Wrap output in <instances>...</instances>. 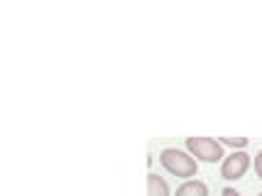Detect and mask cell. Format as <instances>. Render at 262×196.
I'll return each mask as SVG.
<instances>
[{"label": "cell", "instance_id": "cell-1", "mask_svg": "<svg viewBox=\"0 0 262 196\" xmlns=\"http://www.w3.org/2000/svg\"><path fill=\"white\" fill-rule=\"evenodd\" d=\"M160 162L169 174L182 177V179L196 177V169H199V164H196L194 157H191L189 152L177 150V147H164V150L160 152Z\"/></svg>", "mask_w": 262, "mask_h": 196}, {"label": "cell", "instance_id": "cell-7", "mask_svg": "<svg viewBox=\"0 0 262 196\" xmlns=\"http://www.w3.org/2000/svg\"><path fill=\"white\" fill-rule=\"evenodd\" d=\"M255 172H257V177L262 179V150L255 155Z\"/></svg>", "mask_w": 262, "mask_h": 196}, {"label": "cell", "instance_id": "cell-4", "mask_svg": "<svg viewBox=\"0 0 262 196\" xmlns=\"http://www.w3.org/2000/svg\"><path fill=\"white\" fill-rule=\"evenodd\" d=\"M174 196H208V186L201 179H186Z\"/></svg>", "mask_w": 262, "mask_h": 196}, {"label": "cell", "instance_id": "cell-3", "mask_svg": "<svg viewBox=\"0 0 262 196\" xmlns=\"http://www.w3.org/2000/svg\"><path fill=\"white\" fill-rule=\"evenodd\" d=\"M250 167V155L245 150H233L221 162V177L223 179H240Z\"/></svg>", "mask_w": 262, "mask_h": 196}, {"label": "cell", "instance_id": "cell-2", "mask_svg": "<svg viewBox=\"0 0 262 196\" xmlns=\"http://www.w3.org/2000/svg\"><path fill=\"white\" fill-rule=\"evenodd\" d=\"M186 150H189L191 157H196L199 162H208V164L226 160V155H223V145H221L218 140L204 138V135L186 138Z\"/></svg>", "mask_w": 262, "mask_h": 196}, {"label": "cell", "instance_id": "cell-8", "mask_svg": "<svg viewBox=\"0 0 262 196\" xmlns=\"http://www.w3.org/2000/svg\"><path fill=\"white\" fill-rule=\"evenodd\" d=\"M223 196H243V194H238L233 186H226V189H223Z\"/></svg>", "mask_w": 262, "mask_h": 196}, {"label": "cell", "instance_id": "cell-5", "mask_svg": "<svg viewBox=\"0 0 262 196\" xmlns=\"http://www.w3.org/2000/svg\"><path fill=\"white\" fill-rule=\"evenodd\" d=\"M147 196H169V186L160 174H147Z\"/></svg>", "mask_w": 262, "mask_h": 196}, {"label": "cell", "instance_id": "cell-6", "mask_svg": "<svg viewBox=\"0 0 262 196\" xmlns=\"http://www.w3.org/2000/svg\"><path fill=\"white\" fill-rule=\"evenodd\" d=\"M218 142H221V145H230L233 150H245L250 140H248V138H221Z\"/></svg>", "mask_w": 262, "mask_h": 196}, {"label": "cell", "instance_id": "cell-9", "mask_svg": "<svg viewBox=\"0 0 262 196\" xmlns=\"http://www.w3.org/2000/svg\"><path fill=\"white\" fill-rule=\"evenodd\" d=\"M257 196H262V194H257Z\"/></svg>", "mask_w": 262, "mask_h": 196}]
</instances>
